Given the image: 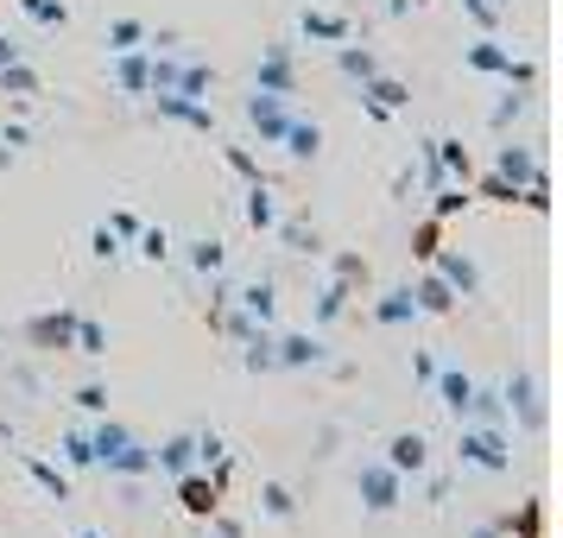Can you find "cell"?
Wrapping results in <instances>:
<instances>
[{
    "instance_id": "cell-1",
    "label": "cell",
    "mask_w": 563,
    "mask_h": 538,
    "mask_svg": "<svg viewBox=\"0 0 563 538\" xmlns=\"http://www.w3.org/2000/svg\"><path fill=\"white\" fill-rule=\"evenodd\" d=\"M456 462H462V469H482V475H507V469H512L507 431H487V425H456Z\"/></svg>"
},
{
    "instance_id": "cell-2",
    "label": "cell",
    "mask_w": 563,
    "mask_h": 538,
    "mask_svg": "<svg viewBox=\"0 0 563 538\" xmlns=\"http://www.w3.org/2000/svg\"><path fill=\"white\" fill-rule=\"evenodd\" d=\"M355 494L367 513H399L406 507V475L399 469H386V462H361L355 469Z\"/></svg>"
},
{
    "instance_id": "cell-3",
    "label": "cell",
    "mask_w": 563,
    "mask_h": 538,
    "mask_svg": "<svg viewBox=\"0 0 563 538\" xmlns=\"http://www.w3.org/2000/svg\"><path fill=\"white\" fill-rule=\"evenodd\" d=\"M500 406H507V418H519L526 431H544V418H551V411H544V386H538V374H526V367H519V374H507V386H500Z\"/></svg>"
},
{
    "instance_id": "cell-4",
    "label": "cell",
    "mask_w": 563,
    "mask_h": 538,
    "mask_svg": "<svg viewBox=\"0 0 563 538\" xmlns=\"http://www.w3.org/2000/svg\"><path fill=\"white\" fill-rule=\"evenodd\" d=\"M77 317H82V310H70V305L38 310V317L26 323V342L38 349V355H64V349H70V336H77Z\"/></svg>"
},
{
    "instance_id": "cell-5",
    "label": "cell",
    "mask_w": 563,
    "mask_h": 538,
    "mask_svg": "<svg viewBox=\"0 0 563 538\" xmlns=\"http://www.w3.org/2000/svg\"><path fill=\"white\" fill-rule=\"evenodd\" d=\"M273 361L305 374V367H330V342L317 330H291V336H273Z\"/></svg>"
},
{
    "instance_id": "cell-6",
    "label": "cell",
    "mask_w": 563,
    "mask_h": 538,
    "mask_svg": "<svg viewBox=\"0 0 563 538\" xmlns=\"http://www.w3.org/2000/svg\"><path fill=\"white\" fill-rule=\"evenodd\" d=\"M153 121H172V128H190V133H216L209 102H190V96H172V89H153Z\"/></svg>"
},
{
    "instance_id": "cell-7",
    "label": "cell",
    "mask_w": 563,
    "mask_h": 538,
    "mask_svg": "<svg viewBox=\"0 0 563 538\" xmlns=\"http://www.w3.org/2000/svg\"><path fill=\"white\" fill-rule=\"evenodd\" d=\"M399 108H411V89L399 77H380V70H374V77L361 83V114H367V121H393Z\"/></svg>"
},
{
    "instance_id": "cell-8",
    "label": "cell",
    "mask_w": 563,
    "mask_h": 538,
    "mask_svg": "<svg viewBox=\"0 0 563 538\" xmlns=\"http://www.w3.org/2000/svg\"><path fill=\"white\" fill-rule=\"evenodd\" d=\"M254 89H266V96H298V64H291V45H266V52H260Z\"/></svg>"
},
{
    "instance_id": "cell-9",
    "label": "cell",
    "mask_w": 563,
    "mask_h": 538,
    "mask_svg": "<svg viewBox=\"0 0 563 538\" xmlns=\"http://www.w3.org/2000/svg\"><path fill=\"white\" fill-rule=\"evenodd\" d=\"M247 128L260 133V146H279L285 128H291V108H285V96H266V89H254V96H247Z\"/></svg>"
},
{
    "instance_id": "cell-10",
    "label": "cell",
    "mask_w": 563,
    "mask_h": 538,
    "mask_svg": "<svg viewBox=\"0 0 563 538\" xmlns=\"http://www.w3.org/2000/svg\"><path fill=\"white\" fill-rule=\"evenodd\" d=\"M386 469H399V475H406V482H411V475H424V469H431V437H424V431H393V437H386Z\"/></svg>"
},
{
    "instance_id": "cell-11",
    "label": "cell",
    "mask_w": 563,
    "mask_h": 538,
    "mask_svg": "<svg viewBox=\"0 0 563 538\" xmlns=\"http://www.w3.org/2000/svg\"><path fill=\"white\" fill-rule=\"evenodd\" d=\"M431 273L450 285L456 298H482V266H475L468 254H450V248H437V254H431Z\"/></svg>"
},
{
    "instance_id": "cell-12",
    "label": "cell",
    "mask_w": 563,
    "mask_h": 538,
    "mask_svg": "<svg viewBox=\"0 0 563 538\" xmlns=\"http://www.w3.org/2000/svg\"><path fill=\"white\" fill-rule=\"evenodd\" d=\"M298 32H305L310 45H349V39H355L349 13H335V7H305V13H298Z\"/></svg>"
},
{
    "instance_id": "cell-13",
    "label": "cell",
    "mask_w": 563,
    "mask_h": 538,
    "mask_svg": "<svg viewBox=\"0 0 563 538\" xmlns=\"http://www.w3.org/2000/svg\"><path fill=\"white\" fill-rule=\"evenodd\" d=\"M96 469H102L108 482H146V475H153V443H140V437H133V443H121V450L102 457Z\"/></svg>"
},
{
    "instance_id": "cell-14",
    "label": "cell",
    "mask_w": 563,
    "mask_h": 538,
    "mask_svg": "<svg viewBox=\"0 0 563 538\" xmlns=\"http://www.w3.org/2000/svg\"><path fill=\"white\" fill-rule=\"evenodd\" d=\"M178 507L190 513V519H209V513L222 507V487H216V475H197V469H184V475H178Z\"/></svg>"
},
{
    "instance_id": "cell-15",
    "label": "cell",
    "mask_w": 563,
    "mask_h": 538,
    "mask_svg": "<svg viewBox=\"0 0 563 538\" xmlns=\"http://www.w3.org/2000/svg\"><path fill=\"white\" fill-rule=\"evenodd\" d=\"M108 57H114L108 70H114V83H121V96H146V89H153V77H146V70H153V52H146V45H133V52H108Z\"/></svg>"
},
{
    "instance_id": "cell-16",
    "label": "cell",
    "mask_w": 563,
    "mask_h": 538,
    "mask_svg": "<svg viewBox=\"0 0 563 538\" xmlns=\"http://www.w3.org/2000/svg\"><path fill=\"white\" fill-rule=\"evenodd\" d=\"M437 406L450 411V418H468V399H475V374H462V367H437Z\"/></svg>"
},
{
    "instance_id": "cell-17",
    "label": "cell",
    "mask_w": 563,
    "mask_h": 538,
    "mask_svg": "<svg viewBox=\"0 0 563 538\" xmlns=\"http://www.w3.org/2000/svg\"><path fill=\"white\" fill-rule=\"evenodd\" d=\"M184 469H197V437H190V431L153 443V475H172V482H178Z\"/></svg>"
},
{
    "instance_id": "cell-18",
    "label": "cell",
    "mask_w": 563,
    "mask_h": 538,
    "mask_svg": "<svg viewBox=\"0 0 563 538\" xmlns=\"http://www.w3.org/2000/svg\"><path fill=\"white\" fill-rule=\"evenodd\" d=\"M229 305L241 310L247 323H273V310H279V285H273V279H254V285H241Z\"/></svg>"
},
{
    "instance_id": "cell-19",
    "label": "cell",
    "mask_w": 563,
    "mask_h": 538,
    "mask_svg": "<svg viewBox=\"0 0 563 538\" xmlns=\"http://www.w3.org/2000/svg\"><path fill=\"white\" fill-rule=\"evenodd\" d=\"M374 323H380V330H406V323H418V298H411V285H393V292L374 298Z\"/></svg>"
},
{
    "instance_id": "cell-20",
    "label": "cell",
    "mask_w": 563,
    "mask_h": 538,
    "mask_svg": "<svg viewBox=\"0 0 563 538\" xmlns=\"http://www.w3.org/2000/svg\"><path fill=\"white\" fill-rule=\"evenodd\" d=\"M462 64H468L475 77H507L512 52H507V45H500V39H494V32H482V39H475V45L462 52Z\"/></svg>"
},
{
    "instance_id": "cell-21",
    "label": "cell",
    "mask_w": 563,
    "mask_h": 538,
    "mask_svg": "<svg viewBox=\"0 0 563 538\" xmlns=\"http://www.w3.org/2000/svg\"><path fill=\"white\" fill-rule=\"evenodd\" d=\"M241 209H247V229H254V234L279 229V197H273V184H266V178L247 184V204H241Z\"/></svg>"
},
{
    "instance_id": "cell-22",
    "label": "cell",
    "mask_w": 563,
    "mask_h": 538,
    "mask_svg": "<svg viewBox=\"0 0 563 538\" xmlns=\"http://www.w3.org/2000/svg\"><path fill=\"white\" fill-rule=\"evenodd\" d=\"M494 172H500L507 184H519V190L544 178V165L532 158V146H500V153H494Z\"/></svg>"
},
{
    "instance_id": "cell-23",
    "label": "cell",
    "mask_w": 563,
    "mask_h": 538,
    "mask_svg": "<svg viewBox=\"0 0 563 538\" xmlns=\"http://www.w3.org/2000/svg\"><path fill=\"white\" fill-rule=\"evenodd\" d=\"M411 298H418V317H456V305H462V298L437 279V273H424V279L411 285Z\"/></svg>"
},
{
    "instance_id": "cell-24",
    "label": "cell",
    "mask_w": 563,
    "mask_h": 538,
    "mask_svg": "<svg viewBox=\"0 0 563 538\" xmlns=\"http://www.w3.org/2000/svg\"><path fill=\"white\" fill-rule=\"evenodd\" d=\"M184 260H190V273H197V279H209V273H222V266H229V241L197 234V241H184Z\"/></svg>"
},
{
    "instance_id": "cell-25",
    "label": "cell",
    "mask_w": 563,
    "mask_h": 538,
    "mask_svg": "<svg viewBox=\"0 0 563 538\" xmlns=\"http://www.w3.org/2000/svg\"><path fill=\"white\" fill-rule=\"evenodd\" d=\"M20 469H26L32 482H38L45 494H52L57 507H64V501H77V487H70V475H64L57 462H45V457H20Z\"/></svg>"
},
{
    "instance_id": "cell-26",
    "label": "cell",
    "mask_w": 563,
    "mask_h": 538,
    "mask_svg": "<svg viewBox=\"0 0 563 538\" xmlns=\"http://www.w3.org/2000/svg\"><path fill=\"white\" fill-rule=\"evenodd\" d=\"M241 367H247V374H273V367H279V361H273V330H266V323H254V330L241 336Z\"/></svg>"
},
{
    "instance_id": "cell-27",
    "label": "cell",
    "mask_w": 563,
    "mask_h": 538,
    "mask_svg": "<svg viewBox=\"0 0 563 538\" xmlns=\"http://www.w3.org/2000/svg\"><path fill=\"white\" fill-rule=\"evenodd\" d=\"M285 158H298V165H305V158H317L323 153V128H317V121H298V114H291V128H285Z\"/></svg>"
},
{
    "instance_id": "cell-28",
    "label": "cell",
    "mask_w": 563,
    "mask_h": 538,
    "mask_svg": "<svg viewBox=\"0 0 563 538\" xmlns=\"http://www.w3.org/2000/svg\"><path fill=\"white\" fill-rule=\"evenodd\" d=\"M431 153H437V165H443L450 184H475V158H468L462 140H431Z\"/></svg>"
},
{
    "instance_id": "cell-29",
    "label": "cell",
    "mask_w": 563,
    "mask_h": 538,
    "mask_svg": "<svg viewBox=\"0 0 563 538\" xmlns=\"http://www.w3.org/2000/svg\"><path fill=\"white\" fill-rule=\"evenodd\" d=\"M209 89H216V70H209V64H190V57H178V77H172V96L209 102Z\"/></svg>"
},
{
    "instance_id": "cell-30",
    "label": "cell",
    "mask_w": 563,
    "mask_h": 538,
    "mask_svg": "<svg viewBox=\"0 0 563 538\" xmlns=\"http://www.w3.org/2000/svg\"><path fill=\"white\" fill-rule=\"evenodd\" d=\"M349 298H355V285L330 279V285H323V292H317V305H310V323H317V330H330L335 317L349 310Z\"/></svg>"
},
{
    "instance_id": "cell-31",
    "label": "cell",
    "mask_w": 563,
    "mask_h": 538,
    "mask_svg": "<svg viewBox=\"0 0 563 538\" xmlns=\"http://www.w3.org/2000/svg\"><path fill=\"white\" fill-rule=\"evenodd\" d=\"M172 248H178V241H172V229H165V222H153V229L133 234V254L146 260V266H165V260H172Z\"/></svg>"
},
{
    "instance_id": "cell-32",
    "label": "cell",
    "mask_w": 563,
    "mask_h": 538,
    "mask_svg": "<svg viewBox=\"0 0 563 538\" xmlns=\"http://www.w3.org/2000/svg\"><path fill=\"white\" fill-rule=\"evenodd\" d=\"M335 70H342L349 83H367L374 70H380V57L367 52V45H335Z\"/></svg>"
},
{
    "instance_id": "cell-33",
    "label": "cell",
    "mask_w": 563,
    "mask_h": 538,
    "mask_svg": "<svg viewBox=\"0 0 563 538\" xmlns=\"http://www.w3.org/2000/svg\"><path fill=\"white\" fill-rule=\"evenodd\" d=\"M0 96H13V102H26V96H38V70H32L26 57H13V64L0 70Z\"/></svg>"
},
{
    "instance_id": "cell-34",
    "label": "cell",
    "mask_w": 563,
    "mask_h": 538,
    "mask_svg": "<svg viewBox=\"0 0 563 538\" xmlns=\"http://www.w3.org/2000/svg\"><path fill=\"white\" fill-rule=\"evenodd\" d=\"M20 13H26L32 26H45V32L70 26V0H20Z\"/></svg>"
},
{
    "instance_id": "cell-35",
    "label": "cell",
    "mask_w": 563,
    "mask_h": 538,
    "mask_svg": "<svg viewBox=\"0 0 563 538\" xmlns=\"http://www.w3.org/2000/svg\"><path fill=\"white\" fill-rule=\"evenodd\" d=\"M89 443H96V462H102V457H114L121 443H133V431L121 425V418H108V411H102V418H96V431H89Z\"/></svg>"
},
{
    "instance_id": "cell-36",
    "label": "cell",
    "mask_w": 563,
    "mask_h": 538,
    "mask_svg": "<svg viewBox=\"0 0 563 538\" xmlns=\"http://www.w3.org/2000/svg\"><path fill=\"white\" fill-rule=\"evenodd\" d=\"M57 457H64V469H96V443H89V431H64L57 437Z\"/></svg>"
},
{
    "instance_id": "cell-37",
    "label": "cell",
    "mask_w": 563,
    "mask_h": 538,
    "mask_svg": "<svg viewBox=\"0 0 563 538\" xmlns=\"http://www.w3.org/2000/svg\"><path fill=\"white\" fill-rule=\"evenodd\" d=\"M260 513H266V519H298V494L285 482H266L260 487Z\"/></svg>"
},
{
    "instance_id": "cell-38",
    "label": "cell",
    "mask_w": 563,
    "mask_h": 538,
    "mask_svg": "<svg viewBox=\"0 0 563 538\" xmlns=\"http://www.w3.org/2000/svg\"><path fill=\"white\" fill-rule=\"evenodd\" d=\"M70 349H77V355H89V361H102V355H108V330L96 323V317H77V336H70Z\"/></svg>"
},
{
    "instance_id": "cell-39",
    "label": "cell",
    "mask_w": 563,
    "mask_h": 538,
    "mask_svg": "<svg viewBox=\"0 0 563 538\" xmlns=\"http://www.w3.org/2000/svg\"><path fill=\"white\" fill-rule=\"evenodd\" d=\"M468 204H475V190H468V184H437V204H431V216H437V222H450V216H462Z\"/></svg>"
},
{
    "instance_id": "cell-40",
    "label": "cell",
    "mask_w": 563,
    "mask_h": 538,
    "mask_svg": "<svg viewBox=\"0 0 563 538\" xmlns=\"http://www.w3.org/2000/svg\"><path fill=\"white\" fill-rule=\"evenodd\" d=\"M108 52H133V45H146V20H114V26L102 32Z\"/></svg>"
},
{
    "instance_id": "cell-41",
    "label": "cell",
    "mask_w": 563,
    "mask_h": 538,
    "mask_svg": "<svg viewBox=\"0 0 563 538\" xmlns=\"http://www.w3.org/2000/svg\"><path fill=\"white\" fill-rule=\"evenodd\" d=\"M468 190H475V197H482V204H519V184H507V178H500V172H487V178L482 184H468Z\"/></svg>"
},
{
    "instance_id": "cell-42",
    "label": "cell",
    "mask_w": 563,
    "mask_h": 538,
    "mask_svg": "<svg viewBox=\"0 0 563 538\" xmlns=\"http://www.w3.org/2000/svg\"><path fill=\"white\" fill-rule=\"evenodd\" d=\"M89 254H96V260H108V266H114V260L128 254V241H121V234L108 229V222H96V234H89Z\"/></svg>"
},
{
    "instance_id": "cell-43",
    "label": "cell",
    "mask_w": 563,
    "mask_h": 538,
    "mask_svg": "<svg viewBox=\"0 0 563 538\" xmlns=\"http://www.w3.org/2000/svg\"><path fill=\"white\" fill-rule=\"evenodd\" d=\"M437 248H443V222L431 216V222H418V234H411V254H418V260H431Z\"/></svg>"
},
{
    "instance_id": "cell-44",
    "label": "cell",
    "mask_w": 563,
    "mask_h": 538,
    "mask_svg": "<svg viewBox=\"0 0 563 538\" xmlns=\"http://www.w3.org/2000/svg\"><path fill=\"white\" fill-rule=\"evenodd\" d=\"M462 7H468V20H475L482 32H494L500 26V13H507V0H462Z\"/></svg>"
},
{
    "instance_id": "cell-45",
    "label": "cell",
    "mask_w": 563,
    "mask_h": 538,
    "mask_svg": "<svg viewBox=\"0 0 563 538\" xmlns=\"http://www.w3.org/2000/svg\"><path fill=\"white\" fill-rule=\"evenodd\" d=\"M222 158H229V172H234L241 184H254V178H260V158L247 153V146H222Z\"/></svg>"
},
{
    "instance_id": "cell-46",
    "label": "cell",
    "mask_w": 563,
    "mask_h": 538,
    "mask_svg": "<svg viewBox=\"0 0 563 538\" xmlns=\"http://www.w3.org/2000/svg\"><path fill=\"white\" fill-rule=\"evenodd\" d=\"M335 279L342 285H367V260L361 254H335Z\"/></svg>"
},
{
    "instance_id": "cell-47",
    "label": "cell",
    "mask_w": 563,
    "mask_h": 538,
    "mask_svg": "<svg viewBox=\"0 0 563 538\" xmlns=\"http://www.w3.org/2000/svg\"><path fill=\"white\" fill-rule=\"evenodd\" d=\"M77 406L89 411V418H102V411H108V386H102V381H89V386H77Z\"/></svg>"
},
{
    "instance_id": "cell-48",
    "label": "cell",
    "mask_w": 563,
    "mask_h": 538,
    "mask_svg": "<svg viewBox=\"0 0 563 538\" xmlns=\"http://www.w3.org/2000/svg\"><path fill=\"white\" fill-rule=\"evenodd\" d=\"M519 114H526V96H500V102H494V114H487V121H494V128H512Z\"/></svg>"
},
{
    "instance_id": "cell-49",
    "label": "cell",
    "mask_w": 563,
    "mask_h": 538,
    "mask_svg": "<svg viewBox=\"0 0 563 538\" xmlns=\"http://www.w3.org/2000/svg\"><path fill=\"white\" fill-rule=\"evenodd\" d=\"M279 229H285V241H291L298 254H323V248H317V229H305V222H279Z\"/></svg>"
},
{
    "instance_id": "cell-50",
    "label": "cell",
    "mask_w": 563,
    "mask_h": 538,
    "mask_svg": "<svg viewBox=\"0 0 563 538\" xmlns=\"http://www.w3.org/2000/svg\"><path fill=\"white\" fill-rule=\"evenodd\" d=\"M500 83H512V89H532V83H538V64H532V57H512Z\"/></svg>"
},
{
    "instance_id": "cell-51",
    "label": "cell",
    "mask_w": 563,
    "mask_h": 538,
    "mask_svg": "<svg viewBox=\"0 0 563 538\" xmlns=\"http://www.w3.org/2000/svg\"><path fill=\"white\" fill-rule=\"evenodd\" d=\"M108 229L121 234V241H133V234L146 229V222H140V216H133V209H108Z\"/></svg>"
},
{
    "instance_id": "cell-52",
    "label": "cell",
    "mask_w": 563,
    "mask_h": 538,
    "mask_svg": "<svg viewBox=\"0 0 563 538\" xmlns=\"http://www.w3.org/2000/svg\"><path fill=\"white\" fill-rule=\"evenodd\" d=\"M209 538H241V519H229V513L216 507L209 513Z\"/></svg>"
},
{
    "instance_id": "cell-53",
    "label": "cell",
    "mask_w": 563,
    "mask_h": 538,
    "mask_svg": "<svg viewBox=\"0 0 563 538\" xmlns=\"http://www.w3.org/2000/svg\"><path fill=\"white\" fill-rule=\"evenodd\" d=\"M32 133L26 128H0V146H7V153H20V146H26Z\"/></svg>"
},
{
    "instance_id": "cell-54",
    "label": "cell",
    "mask_w": 563,
    "mask_h": 538,
    "mask_svg": "<svg viewBox=\"0 0 563 538\" xmlns=\"http://www.w3.org/2000/svg\"><path fill=\"white\" fill-rule=\"evenodd\" d=\"M411 374H418V381L431 386V381H437V361H431V355H411Z\"/></svg>"
},
{
    "instance_id": "cell-55",
    "label": "cell",
    "mask_w": 563,
    "mask_h": 538,
    "mask_svg": "<svg viewBox=\"0 0 563 538\" xmlns=\"http://www.w3.org/2000/svg\"><path fill=\"white\" fill-rule=\"evenodd\" d=\"M468 538H507V532H500V519H482V526H475Z\"/></svg>"
},
{
    "instance_id": "cell-56",
    "label": "cell",
    "mask_w": 563,
    "mask_h": 538,
    "mask_svg": "<svg viewBox=\"0 0 563 538\" xmlns=\"http://www.w3.org/2000/svg\"><path fill=\"white\" fill-rule=\"evenodd\" d=\"M13 57H20V45H13V39H7V32H0V70H7V64H13Z\"/></svg>"
},
{
    "instance_id": "cell-57",
    "label": "cell",
    "mask_w": 563,
    "mask_h": 538,
    "mask_svg": "<svg viewBox=\"0 0 563 538\" xmlns=\"http://www.w3.org/2000/svg\"><path fill=\"white\" fill-rule=\"evenodd\" d=\"M411 7H418V0H386V13H393V20H406Z\"/></svg>"
},
{
    "instance_id": "cell-58",
    "label": "cell",
    "mask_w": 563,
    "mask_h": 538,
    "mask_svg": "<svg viewBox=\"0 0 563 538\" xmlns=\"http://www.w3.org/2000/svg\"><path fill=\"white\" fill-rule=\"evenodd\" d=\"M70 538H108V532H96V526H82V532H70Z\"/></svg>"
},
{
    "instance_id": "cell-59",
    "label": "cell",
    "mask_w": 563,
    "mask_h": 538,
    "mask_svg": "<svg viewBox=\"0 0 563 538\" xmlns=\"http://www.w3.org/2000/svg\"><path fill=\"white\" fill-rule=\"evenodd\" d=\"M7 165H13V153H7V146H0V172H7Z\"/></svg>"
},
{
    "instance_id": "cell-60",
    "label": "cell",
    "mask_w": 563,
    "mask_h": 538,
    "mask_svg": "<svg viewBox=\"0 0 563 538\" xmlns=\"http://www.w3.org/2000/svg\"><path fill=\"white\" fill-rule=\"evenodd\" d=\"M507 7H512V0H507Z\"/></svg>"
}]
</instances>
